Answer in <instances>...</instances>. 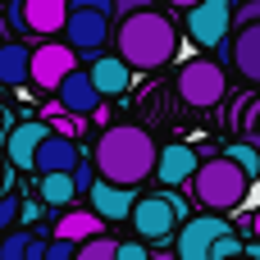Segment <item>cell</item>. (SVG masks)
<instances>
[{
	"label": "cell",
	"mask_w": 260,
	"mask_h": 260,
	"mask_svg": "<svg viewBox=\"0 0 260 260\" xmlns=\"http://www.w3.org/2000/svg\"><path fill=\"white\" fill-rule=\"evenodd\" d=\"M91 160H96L101 183H114V187L137 192V183L155 178L160 146L151 142V133H146V128H137V123H114V128H105V133H101V142H96Z\"/></svg>",
	"instance_id": "obj_1"
},
{
	"label": "cell",
	"mask_w": 260,
	"mask_h": 260,
	"mask_svg": "<svg viewBox=\"0 0 260 260\" xmlns=\"http://www.w3.org/2000/svg\"><path fill=\"white\" fill-rule=\"evenodd\" d=\"M114 55L128 69H165L178 55V23L160 9H137L133 18H119L114 27Z\"/></svg>",
	"instance_id": "obj_2"
},
{
	"label": "cell",
	"mask_w": 260,
	"mask_h": 260,
	"mask_svg": "<svg viewBox=\"0 0 260 260\" xmlns=\"http://www.w3.org/2000/svg\"><path fill=\"white\" fill-rule=\"evenodd\" d=\"M247 192H251V178H247V169L233 165L229 155H210V160L201 165V174L192 178V197L206 206V215H229V210H238V206L247 201Z\"/></svg>",
	"instance_id": "obj_3"
},
{
	"label": "cell",
	"mask_w": 260,
	"mask_h": 260,
	"mask_svg": "<svg viewBox=\"0 0 260 260\" xmlns=\"http://www.w3.org/2000/svg\"><path fill=\"white\" fill-rule=\"evenodd\" d=\"M187 219H192V215H187V201H183L178 192H169V187L142 197L137 210H133L137 242H165V238H174V229H183Z\"/></svg>",
	"instance_id": "obj_4"
},
{
	"label": "cell",
	"mask_w": 260,
	"mask_h": 260,
	"mask_svg": "<svg viewBox=\"0 0 260 260\" xmlns=\"http://www.w3.org/2000/svg\"><path fill=\"white\" fill-rule=\"evenodd\" d=\"M224 91H229V78H224L219 59L197 55V59H187V64L178 69V96H183L192 110H215V105L224 101Z\"/></svg>",
	"instance_id": "obj_5"
},
{
	"label": "cell",
	"mask_w": 260,
	"mask_h": 260,
	"mask_svg": "<svg viewBox=\"0 0 260 260\" xmlns=\"http://www.w3.org/2000/svg\"><path fill=\"white\" fill-rule=\"evenodd\" d=\"M233 5L229 0H201V5H187V14H183V27H187V37L197 41V46H224L229 37H238L233 32Z\"/></svg>",
	"instance_id": "obj_6"
},
{
	"label": "cell",
	"mask_w": 260,
	"mask_h": 260,
	"mask_svg": "<svg viewBox=\"0 0 260 260\" xmlns=\"http://www.w3.org/2000/svg\"><path fill=\"white\" fill-rule=\"evenodd\" d=\"M233 219H219V215H197L178 229V260H215V247L224 238H233Z\"/></svg>",
	"instance_id": "obj_7"
},
{
	"label": "cell",
	"mask_w": 260,
	"mask_h": 260,
	"mask_svg": "<svg viewBox=\"0 0 260 260\" xmlns=\"http://www.w3.org/2000/svg\"><path fill=\"white\" fill-rule=\"evenodd\" d=\"M73 73H78V50H73V46H64V41H41V46L32 50V87L59 96V87H64Z\"/></svg>",
	"instance_id": "obj_8"
},
{
	"label": "cell",
	"mask_w": 260,
	"mask_h": 260,
	"mask_svg": "<svg viewBox=\"0 0 260 260\" xmlns=\"http://www.w3.org/2000/svg\"><path fill=\"white\" fill-rule=\"evenodd\" d=\"M69 14H73V5H64V0H23V37L55 41V37H64Z\"/></svg>",
	"instance_id": "obj_9"
},
{
	"label": "cell",
	"mask_w": 260,
	"mask_h": 260,
	"mask_svg": "<svg viewBox=\"0 0 260 260\" xmlns=\"http://www.w3.org/2000/svg\"><path fill=\"white\" fill-rule=\"evenodd\" d=\"M105 37H110V14L87 9V5H73L69 27H64V46H73V50H101Z\"/></svg>",
	"instance_id": "obj_10"
},
{
	"label": "cell",
	"mask_w": 260,
	"mask_h": 260,
	"mask_svg": "<svg viewBox=\"0 0 260 260\" xmlns=\"http://www.w3.org/2000/svg\"><path fill=\"white\" fill-rule=\"evenodd\" d=\"M50 133H55V128H50L46 119H23V123H14V133H9V142H5L9 165H14V169H37V151L46 146Z\"/></svg>",
	"instance_id": "obj_11"
},
{
	"label": "cell",
	"mask_w": 260,
	"mask_h": 260,
	"mask_svg": "<svg viewBox=\"0 0 260 260\" xmlns=\"http://www.w3.org/2000/svg\"><path fill=\"white\" fill-rule=\"evenodd\" d=\"M201 155L197 146H160V165H155V183H165L174 192V183H192L201 174Z\"/></svg>",
	"instance_id": "obj_12"
},
{
	"label": "cell",
	"mask_w": 260,
	"mask_h": 260,
	"mask_svg": "<svg viewBox=\"0 0 260 260\" xmlns=\"http://www.w3.org/2000/svg\"><path fill=\"white\" fill-rule=\"evenodd\" d=\"M137 192H128V187H114V183H96L91 187V210L105 219V224H119V219H128L133 224V210H137Z\"/></svg>",
	"instance_id": "obj_13"
},
{
	"label": "cell",
	"mask_w": 260,
	"mask_h": 260,
	"mask_svg": "<svg viewBox=\"0 0 260 260\" xmlns=\"http://www.w3.org/2000/svg\"><path fill=\"white\" fill-rule=\"evenodd\" d=\"M59 110H64V114H78V119L91 114V110L101 114V91H96V82H91V69H78V73L59 87Z\"/></svg>",
	"instance_id": "obj_14"
},
{
	"label": "cell",
	"mask_w": 260,
	"mask_h": 260,
	"mask_svg": "<svg viewBox=\"0 0 260 260\" xmlns=\"http://www.w3.org/2000/svg\"><path fill=\"white\" fill-rule=\"evenodd\" d=\"M78 165H82L78 146H73L69 137H59V133H50L46 146L37 151V174H41V178H50V174H73Z\"/></svg>",
	"instance_id": "obj_15"
},
{
	"label": "cell",
	"mask_w": 260,
	"mask_h": 260,
	"mask_svg": "<svg viewBox=\"0 0 260 260\" xmlns=\"http://www.w3.org/2000/svg\"><path fill=\"white\" fill-rule=\"evenodd\" d=\"M55 238L59 242H73V247H87L96 238H105V219L96 210H69L59 224H55Z\"/></svg>",
	"instance_id": "obj_16"
},
{
	"label": "cell",
	"mask_w": 260,
	"mask_h": 260,
	"mask_svg": "<svg viewBox=\"0 0 260 260\" xmlns=\"http://www.w3.org/2000/svg\"><path fill=\"white\" fill-rule=\"evenodd\" d=\"M229 59H233V69H238L251 87H260V23L256 27H242V32L233 37Z\"/></svg>",
	"instance_id": "obj_17"
},
{
	"label": "cell",
	"mask_w": 260,
	"mask_h": 260,
	"mask_svg": "<svg viewBox=\"0 0 260 260\" xmlns=\"http://www.w3.org/2000/svg\"><path fill=\"white\" fill-rule=\"evenodd\" d=\"M91 82H96L101 96H123V91L133 87V69H128L119 55H101V59L91 64Z\"/></svg>",
	"instance_id": "obj_18"
},
{
	"label": "cell",
	"mask_w": 260,
	"mask_h": 260,
	"mask_svg": "<svg viewBox=\"0 0 260 260\" xmlns=\"http://www.w3.org/2000/svg\"><path fill=\"white\" fill-rule=\"evenodd\" d=\"M32 78V50L23 41H5L0 46V87H23Z\"/></svg>",
	"instance_id": "obj_19"
},
{
	"label": "cell",
	"mask_w": 260,
	"mask_h": 260,
	"mask_svg": "<svg viewBox=\"0 0 260 260\" xmlns=\"http://www.w3.org/2000/svg\"><path fill=\"white\" fill-rule=\"evenodd\" d=\"M37 192H41V201L46 206H69L73 197H78V183H73V174H50V178H41L37 183Z\"/></svg>",
	"instance_id": "obj_20"
},
{
	"label": "cell",
	"mask_w": 260,
	"mask_h": 260,
	"mask_svg": "<svg viewBox=\"0 0 260 260\" xmlns=\"http://www.w3.org/2000/svg\"><path fill=\"white\" fill-rule=\"evenodd\" d=\"M32 242H37L32 229H14L9 238H0V260H32Z\"/></svg>",
	"instance_id": "obj_21"
},
{
	"label": "cell",
	"mask_w": 260,
	"mask_h": 260,
	"mask_svg": "<svg viewBox=\"0 0 260 260\" xmlns=\"http://www.w3.org/2000/svg\"><path fill=\"white\" fill-rule=\"evenodd\" d=\"M224 155H229L233 165H242L251 183H256V178H260V146H256V142H238V146H229Z\"/></svg>",
	"instance_id": "obj_22"
},
{
	"label": "cell",
	"mask_w": 260,
	"mask_h": 260,
	"mask_svg": "<svg viewBox=\"0 0 260 260\" xmlns=\"http://www.w3.org/2000/svg\"><path fill=\"white\" fill-rule=\"evenodd\" d=\"M14 219H23V201H18L14 192H5V197H0V238L14 233Z\"/></svg>",
	"instance_id": "obj_23"
},
{
	"label": "cell",
	"mask_w": 260,
	"mask_h": 260,
	"mask_svg": "<svg viewBox=\"0 0 260 260\" xmlns=\"http://www.w3.org/2000/svg\"><path fill=\"white\" fill-rule=\"evenodd\" d=\"M46 123H50V128H55L59 137H69V142H73V137L82 133V119H78V114H64V110H59L55 119H46Z\"/></svg>",
	"instance_id": "obj_24"
},
{
	"label": "cell",
	"mask_w": 260,
	"mask_h": 260,
	"mask_svg": "<svg viewBox=\"0 0 260 260\" xmlns=\"http://www.w3.org/2000/svg\"><path fill=\"white\" fill-rule=\"evenodd\" d=\"M73 183H78V192H87V197H91V187L101 183V174H96V160H82V165L73 169Z\"/></svg>",
	"instance_id": "obj_25"
},
{
	"label": "cell",
	"mask_w": 260,
	"mask_h": 260,
	"mask_svg": "<svg viewBox=\"0 0 260 260\" xmlns=\"http://www.w3.org/2000/svg\"><path fill=\"white\" fill-rule=\"evenodd\" d=\"M260 23V0H247V5H238V14H233V27L242 32V27H256Z\"/></svg>",
	"instance_id": "obj_26"
},
{
	"label": "cell",
	"mask_w": 260,
	"mask_h": 260,
	"mask_svg": "<svg viewBox=\"0 0 260 260\" xmlns=\"http://www.w3.org/2000/svg\"><path fill=\"white\" fill-rule=\"evenodd\" d=\"M119 260H151L146 242H119Z\"/></svg>",
	"instance_id": "obj_27"
},
{
	"label": "cell",
	"mask_w": 260,
	"mask_h": 260,
	"mask_svg": "<svg viewBox=\"0 0 260 260\" xmlns=\"http://www.w3.org/2000/svg\"><path fill=\"white\" fill-rule=\"evenodd\" d=\"M247 233H251V242H260V206L247 215Z\"/></svg>",
	"instance_id": "obj_28"
},
{
	"label": "cell",
	"mask_w": 260,
	"mask_h": 260,
	"mask_svg": "<svg viewBox=\"0 0 260 260\" xmlns=\"http://www.w3.org/2000/svg\"><path fill=\"white\" fill-rule=\"evenodd\" d=\"M37 219H41V206H32V201H27V206H23V224H27V229H32V224H37Z\"/></svg>",
	"instance_id": "obj_29"
},
{
	"label": "cell",
	"mask_w": 260,
	"mask_h": 260,
	"mask_svg": "<svg viewBox=\"0 0 260 260\" xmlns=\"http://www.w3.org/2000/svg\"><path fill=\"white\" fill-rule=\"evenodd\" d=\"M9 133H14V128H9V110H5V105H0V137H5V142H9Z\"/></svg>",
	"instance_id": "obj_30"
},
{
	"label": "cell",
	"mask_w": 260,
	"mask_h": 260,
	"mask_svg": "<svg viewBox=\"0 0 260 260\" xmlns=\"http://www.w3.org/2000/svg\"><path fill=\"white\" fill-rule=\"evenodd\" d=\"M0 183H5V169H0Z\"/></svg>",
	"instance_id": "obj_31"
},
{
	"label": "cell",
	"mask_w": 260,
	"mask_h": 260,
	"mask_svg": "<svg viewBox=\"0 0 260 260\" xmlns=\"http://www.w3.org/2000/svg\"><path fill=\"white\" fill-rule=\"evenodd\" d=\"M256 146H260V133H256Z\"/></svg>",
	"instance_id": "obj_32"
},
{
	"label": "cell",
	"mask_w": 260,
	"mask_h": 260,
	"mask_svg": "<svg viewBox=\"0 0 260 260\" xmlns=\"http://www.w3.org/2000/svg\"><path fill=\"white\" fill-rule=\"evenodd\" d=\"M238 260H251V256H238Z\"/></svg>",
	"instance_id": "obj_33"
}]
</instances>
